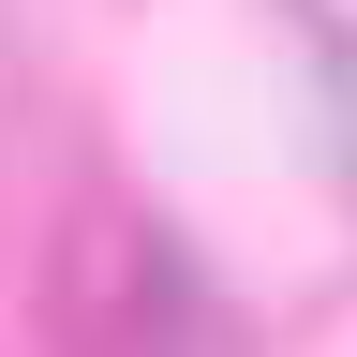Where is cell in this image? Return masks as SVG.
I'll use <instances>...</instances> for the list:
<instances>
[{
  "label": "cell",
  "mask_w": 357,
  "mask_h": 357,
  "mask_svg": "<svg viewBox=\"0 0 357 357\" xmlns=\"http://www.w3.org/2000/svg\"><path fill=\"white\" fill-rule=\"evenodd\" d=\"M312 30V75H328V119H342V178H357V0H298Z\"/></svg>",
  "instance_id": "obj_1"
}]
</instances>
